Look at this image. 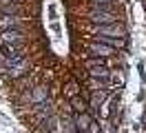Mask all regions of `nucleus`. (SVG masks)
I'll return each mask as SVG.
<instances>
[{"instance_id": "obj_6", "label": "nucleus", "mask_w": 146, "mask_h": 133, "mask_svg": "<svg viewBox=\"0 0 146 133\" xmlns=\"http://www.w3.org/2000/svg\"><path fill=\"white\" fill-rule=\"evenodd\" d=\"M0 40H2V44H20L22 42V33L20 31H2Z\"/></svg>"}, {"instance_id": "obj_2", "label": "nucleus", "mask_w": 146, "mask_h": 133, "mask_svg": "<svg viewBox=\"0 0 146 133\" xmlns=\"http://www.w3.org/2000/svg\"><path fill=\"white\" fill-rule=\"evenodd\" d=\"M91 20H93L98 27H106V25H115V22H117L115 13H109V11H104V9L93 11V13H91Z\"/></svg>"}, {"instance_id": "obj_1", "label": "nucleus", "mask_w": 146, "mask_h": 133, "mask_svg": "<svg viewBox=\"0 0 146 133\" xmlns=\"http://www.w3.org/2000/svg\"><path fill=\"white\" fill-rule=\"evenodd\" d=\"M98 33L102 38H124L126 31H124V27L115 22V25H106V27H98Z\"/></svg>"}, {"instance_id": "obj_10", "label": "nucleus", "mask_w": 146, "mask_h": 133, "mask_svg": "<svg viewBox=\"0 0 146 133\" xmlns=\"http://www.w3.org/2000/svg\"><path fill=\"white\" fill-rule=\"evenodd\" d=\"M89 76H91L93 80H106L109 78V69H104V67H93V69H89Z\"/></svg>"}, {"instance_id": "obj_14", "label": "nucleus", "mask_w": 146, "mask_h": 133, "mask_svg": "<svg viewBox=\"0 0 146 133\" xmlns=\"http://www.w3.org/2000/svg\"><path fill=\"white\" fill-rule=\"evenodd\" d=\"M89 133H98V126H95L93 122H91V126H89Z\"/></svg>"}, {"instance_id": "obj_15", "label": "nucleus", "mask_w": 146, "mask_h": 133, "mask_svg": "<svg viewBox=\"0 0 146 133\" xmlns=\"http://www.w3.org/2000/svg\"><path fill=\"white\" fill-rule=\"evenodd\" d=\"M93 2H95V7H98L100 2H102V5H104V2H113V0H93Z\"/></svg>"}, {"instance_id": "obj_5", "label": "nucleus", "mask_w": 146, "mask_h": 133, "mask_svg": "<svg viewBox=\"0 0 146 133\" xmlns=\"http://www.w3.org/2000/svg\"><path fill=\"white\" fill-rule=\"evenodd\" d=\"M0 11H2L5 16H16L20 11V5L16 0H0Z\"/></svg>"}, {"instance_id": "obj_12", "label": "nucleus", "mask_w": 146, "mask_h": 133, "mask_svg": "<svg viewBox=\"0 0 146 133\" xmlns=\"http://www.w3.org/2000/svg\"><path fill=\"white\" fill-rule=\"evenodd\" d=\"M62 133H75V124H73L71 120H66V122H64V129H62Z\"/></svg>"}, {"instance_id": "obj_3", "label": "nucleus", "mask_w": 146, "mask_h": 133, "mask_svg": "<svg viewBox=\"0 0 146 133\" xmlns=\"http://www.w3.org/2000/svg\"><path fill=\"white\" fill-rule=\"evenodd\" d=\"M46 98H49V89L46 87H36L31 91V96H29V102L38 106V104H42V102H46Z\"/></svg>"}, {"instance_id": "obj_7", "label": "nucleus", "mask_w": 146, "mask_h": 133, "mask_svg": "<svg viewBox=\"0 0 146 133\" xmlns=\"http://www.w3.org/2000/svg\"><path fill=\"white\" fill-rule=\"evenodd\" d=\"M89 51H91L93 55H111V53H115V49H111L106 44H100V42H93L91 47H89Z\"/></svg>"}, {"instance_id": "obj_13", "label": "nucleus", "mask_w": 146, "mask_h": 133, "mask_svg": "<svg viewBox=\"0 0 146 133\" xmlns=\"http://www.w3.org/2000/svg\"><path fill=\"white\" fill-rule=\"evenodd\" d=\"M73 106H75V109H80V111H84V109H86V104H84L82 100H78V98H73Z\"/></svg>"}, {"instance_id": "obj_11", "label": "nucleus", "mask_w": 146, "mask_h": 133, "mask_svg": "<svg viewBox=\"0 0 146 133\" xmlns=\"http://www.w3.org/2000/svg\"><path fill=\"white\" fill-rule=\"evenodd\" d=\"M104 100H106V93H104V91H93L91 93V106H100Z\"/></svg>"}, {"instance_id": "obj_9", "label": "nucleus", "mask_w": 146, "mask_h": 133, "mask_svg": "<svg viewBox=\"0 0 146 133\" xmlns=\"http://www.w3.org/2000/svg\"><path fill=\"white\" fill-rule=\"evenodd\" d=\"M75 129H80V131H89V126H91V118H89V115L86 113H82V115H78V118H75Z\"/></svg>"}, {"instance_id": "obj_4", "label": "nucleus", "mask_w": 146, "mask_h": 133, "mask_svg": "<svg viewBox=\"0 0 146 133\" xmlns=\"http://www.w3.org/2000/svg\"><path fill=\"white\" fill-rule=\"evenodd\" d=\"M27 69H29V62H27V58H25V60L16 62V64H9V69H7V76H11V78H18V76H22V73H25Z\"/></svg>"}, {"instance_id": "obj_8", "label": "nucleus", "mask_w": 146, "mask_h": 133, "mask_svg": "<svg viewBox=\"0 0 146 133\" xmlns=\"http://www.w3.org/2000/svg\"><path fill=\"white\" fill-rule=\"evenodd\" d=\"M20 20L18 16H2L0 18V31H11V27H16Z\"/></svg>"}]
</instances>
